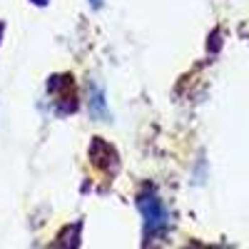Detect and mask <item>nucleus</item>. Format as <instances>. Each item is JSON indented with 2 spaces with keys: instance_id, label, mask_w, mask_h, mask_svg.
<instances>
[{
  "instance_id": "20e7f679",
  "label": "nucleus",
  "mask_w": 249,
  "mask_h": 249,
  "mask_svg": "<svg viewBox=\"0 0 249 249\" xmlns=\"http://www.w3.org/2000/svg\"><path fill=\"white\" fill-rule=\"evenodd\" d=\"M102 3H105V0H90V5H92L95 10H100V8H102Z\"/></svg>"
},
{
  "instance_id": "39448f33",
  "label": "nucleus",
  "mask_w": 249,
  "mask_h": 249,
  "mask_svg": "<svg viewBox=\"0 0 249 249\" xmlns=\"http://www.w3.org/2000/svg\"><path fill=\"white\" fill-rule=\"evenodd\" d=\"M33 3H37V5H45V3H48V0H33Z\"/></svg>"
},
{
  "instance_id": "7ed1b4c3",
  "label": "nucleus",
  "mask_w": 249,
  "mask_h": 249,
  "mask_svg": "<svg viewBox=\"0 0 249 249\" xmlns=\"http://www.w3.org/2000/svg\"><path fill=\"white\" fill-rule=\"evenodd\" d=\"M88 110H90V117L97 120V122H110L112 120L105 88H102L97 80H90L88 82Z\"/></svg>"
},
{
  "instance_id": "f03ea898",
  "label": "nucleus",
  "mask_w": 249,
  "mask_h": 249,
  "mask_svg": "<svg viewBox=\"0 0 249 249\" xmlns=\"http://www.w3.org/2000/svg\"><path fill=\"white\" fill-rule=\"evenodd\" d=\"M48 92L57 115H72L77 110V88L70 75H53L48 80Z\"/></svg>"
},
{
  "instance_id": "f257e3e1",
  "label": "nucleus",
  "mask_w": 249,
  "mask_h": 249,
  "mask_svg": "<svg viewBox=\"0 0 249 249\" xmlns=\"http://www.w3.org/2000/svg\"><path fill=\"white\" fill-rule=\"evenodd\" d=\"M137 210L142 214L144 237L147 239H160L170 232V210L155 190H144L137 197Z\"/></svg>"
}]
</instances>
